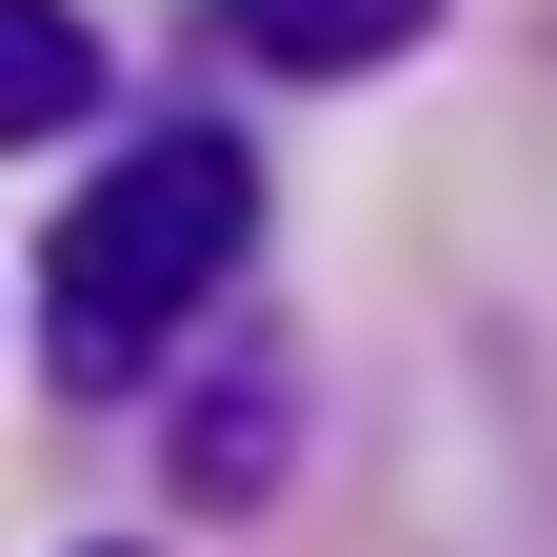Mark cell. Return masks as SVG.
I'll return each mask as SVG.
<instances>
[{
    "label": "cell",
    "instance_id": "6da1fadb",
    "mask_svg": "<svg viewBox=\"0 0 557 557\" xmlns=\"http://www.w3.org/2000/svg\"><path fill=\"white\" fill-rule=\"evenodd\" d=\"M239 239H259V160L220 120H180V139H139L120 180H81V220H60V278H40V319H60V379H139L160 338L239 278Z\"/></svg>",
    "mask_w": 557,
    "mask_h": 557
},
{
    "label": "cell",
    "instance_id": "7a4b0ae2",
    "mask_svg": "<svg viewBox=\"0 0 557 557\" xmlns=\"http://www.w3.org/2000/svg\"><path fill=\"white\" fill-rule=\"evenodd\" d=\"M220 21L278 60V81H359V60H398L418 21H438V0H220Z\"/></svg>",
    "mask_w": 557,
    "mask_h": 557
},
{
    "label": "cell",
    "instance_id": "3957f363",
    "mask_svg": "<svg viewBox=\"0 0 557 557\" xmlns=\"http://www.w3.org/2000/svg\"><path fill=\"white\" fill-rule=\"evenodd\" d=\"M81 100H100V40L60 0H0V139H60Z\"/></svg>",
    "mask_w": 557,
    "mask_h": 557
}]
</instances>
